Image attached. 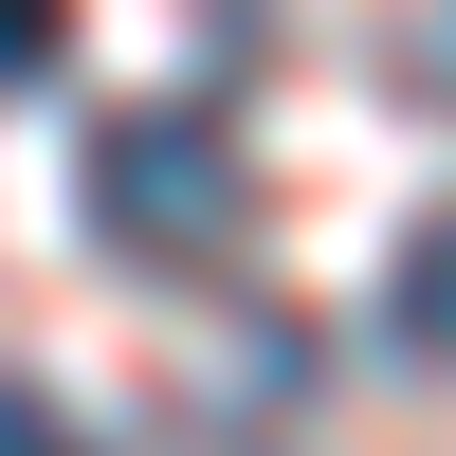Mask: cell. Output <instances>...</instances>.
<instances>
[{"label":"cell","instance_id":"obj_4","mask_svg":"<svg viewBox=\"0 0 456 456\" xmlns=\"http://www.w3.org/2000/svg\"><path fill=\"white\" fill-rule=\"evenodd\" d=\"M0 456H92V438H73V402H37L19 365H0Z\"/></svg>","mask_w":456,"mask_h":456},{"label":"cell","instance_id":"obj_2","mask_svg":"<svg viewBox=\"0 0 456 456\" xmlns=\"http://www.w3.org/2000/svg\"><path fill=\"white\" fill-rule=\"evenodd\" d=\"M384 329H402L420 365H456V201L402 219V256H384Z\"/></svg>","mask_w":456,"mask_h":456},{"label":"cell","instance_id":"obj_1","mask_svg":"<svg viewBox=\"0 0 456 456\" xmlns=\"http://www.w3.org/2000/svg\"><path fill=\"white\" fill-rule=\"evenodd\" d=\"M73 219H92V256H128V274H238L256 165H238V128H219L201 92H146V110H110V128H92Z\"/></svg>","mask_w":456,"mask_h":456},{"label":"cell","instance_id":"obj_5","mask_svg":"<svg viewBox=\"0 0 456 456\" xmlns=\"http://www.w3.org/2000/svg\"><path fill=\"white\" fill-rule=\"evenodd\" d=\"M402 73H420V92H456V19H420V55H402Z\"/></svg>","mask_w":456,"mask_h":456},{"label":"cell","instance_id":"obj_3","mask_svg":"<svg viewBox=\"0 0 456 456\" xmlns=\"http://www.w3.org/2000/svg\"><path fill=\"white\" fill-rule=\"evenodd\" d=\"M55 55H73V0H0V92H55Z\"/></svg>","mask_w":456,"mask_h":456}]
</instances>
